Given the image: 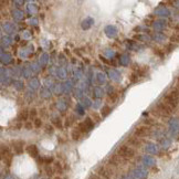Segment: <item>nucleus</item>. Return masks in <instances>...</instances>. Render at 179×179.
Returning <instances> with one entry per match:
<instances>
[{
	"mask_svg": "<svg viewBox=\"0 0 179 179\" xmlns=\"http://www.w3.org/2000/svg\"><path fill=\"white\" fill-rule=\"evenodd\" d=\"M164 103H166L168 106H170L172 109L176 107L179 103L178 90H174V91H172L170 93L166 94L165 96H164Z\"/></svg>",
	"mask_w": 179,
	"mask_h": 179,
	"instance_id": "f257e3e1",
	"label": "nucleus"
},
{
	"mask_svg": "<svg viewBox=\"0 0 179 179\" xmlns=\"http://www.w3.org/2000/svg\"><path fill=\"white\" fill-rule=\"evenodd\" d=\"M117 155L121 156L123 159H129L135 156V151L128 146H121L117 149Z\"/></svg>",
	"mask_w": 179,
	"mask_h": 179,
	"instance_id": "f03ea898",
	"label": "nucleus"
},
{
	"mask_svg": "<svg viewBox=\"0 0 179 179\" xmlns=\"http://www.w3.org/2000/svg\"><path fill=\"white\" fill-rule=\"evenodd\" d=\"M96 172L103 179H111L112 176H113V170L111 169V167H103V166H101V167H99L96 169Z\"/></svg>",
	"mask_w": 179,
	"mask_h": 179,
	"instance_id": "7ed1b4c3",
	"label": "nucleus"
},
{
	"mask_svg": "<svg viewBox=\"0 0 179 179\" xmlns=\"http://www.w3.org/2000/svg\"><path fill=\"white\" fill-rule=\"evenodd\" d=\"M151 130L149 127H147V126H139V127H137L136 130H135V136L138 137V138H140V137H146L148 136V135H151Z\"/></svg>",
	"mask_w": 179,
	"mask_h": 179,
	"instance_id": "20e7f679",
	"label": "nucleus"
},
{
	"mask_svg": "<svg viewBox=\"0 0 179 179\" xmlns=\"http://www.w3.org/2000/svg\"><path fill=\"white\" fill-rule=\"evenodd\" d=\"M14 145V149L17 154H22L23 153V142L21 140H17V142H14L12 143Z\"/></svg>",
	"mask_w": 179,
	"mask_h": 179,
	"instance_id": "39448f33",
	"label": "nucleus"
},
{
	"mask_svg": "<svg viewBox=\"0 0 179 179\" xmlns=\"http://www.w3.org/2000/svg\"><path fill=\"white\" fill-rule=\"evenodd\" d=\"M122 160H123V158L121 157V156L114 155V156H112V157L109 158V164L113 166H118L122 164Z\"/></svg>",
	"mask_w": 179,
	"mask_h": 179,
	"instance_id": "423d86ee",
	"label": "nucleus"
},
{
	"mask_svg": "<svg viewBox=\"0 0 179 179\" xmlns=\"http://www.w3.org/2000/svg\"><path fill=\"white\" fill-rule=\"evenodd\" d=\"M134 176L138 179H144L146 176H147V172L144 170V169H142V168H139V169L134 170Z\"/></svg>",
	"mask_w": 179,
	"mask_h": 179,
	"instance_id": "0eeeda50",
	"label": "nucleus"
},
{
	"mask_svg": "<svg viewBox=\"0 0 179 179\" xmlns=\"http://www.w3.org/2000/svg\"><path fill=\"white\" fill-rule=\"evenodd\" d=\"M128 144L130 146H134V147H139L142 142H140V139L138 137H129Z\"/></svg>",
	"mask_w": 179,
	"mask_h": 179,
	"instance_id": "6e6552de",
	"label": "nucleus"
},
{
	"mask_svg": "<svg viewBox=\"0 0 179 179\" xmlns=\"http://www.w3.org/2000/svg\"><path fill=\"white\" fill-rule=\"evenodd\" d=\"M27 151L29 153V155L32 156V157H36L38 156V148H36V146H34V145L28 146L27 147Z\"/></svg>",
	"mask_w": 179,
	"mask_h": 179,
	"instance_id": "1a4fd4ad",
	"label": "nucleus"
},
{
	"mask_svg": "<svg viewBox=\"0 0 179 179\" xmlns=\"http://www.w3.org/2000/svg\"><path fill=\"white\" fill-rule=\"evenodd\" d=\"M29 117V113L27 109H23L21 111L20 113H19V116H18V118L20 120V121H27Z\"/></svg>",
	"mask_w": 179,
	"mask_h": 179,
	"instance_id": "9d476101",
	"label": "nucleus"
},
{
	"mask_svg": "<svg viewBox=\"0 0 179 179\" xmlns=\"http://www.w3.org/2000/svg\"><path fill=\"white\" fill-rule=\"evenodd\" d=\"M81 132H80L79 129L76 128V129H73L72 130V133H71V135H72V138L74 139V140H79L80 138H81Z\"/></svg>",
	"mask_w": 179,
	"mask_h": 179,
	"instance_id": "9b49d317",
	"label": "nucleus"
},
{
	"mask_svg": "<svg viewBox=\"0 0 179 179\" xmlns=\"http://www.w3.org/2000/svg\"><path fill=\"white\" fill-rule=\"evenodd\" d=\"M144 163H145V165L147 166H154L155 165V159L151 157V156H146L144 158Z\"/></svg>",
	"mask_w": 179,
	"mask_h": 179,
	"instance_id": "f8f14e48",
	"label": "nucleus"
},
{
	"mask_svg": "<svg viewBox=\"0 0 179 179\" xmlns=\"http://www.w3.org/2000/svg\"><path fill=\"white\" fill-rule=\"evenodd\" d=\"M78 129H79L82 134H84V133H87V132H88V128H87V126L85 125V123H80L79 126H78Z\"/></svg>",
	"mask_w": 179,
	"mask_h": 179,
	"instance_id": "ddd939ff",
	"label": "nucleus"
},
{
	"mask_svg": "<svg viewBox=\"0 0 179 179\" xmlns=\"http://www.w3.org/2000/svg\"><path fill=\"white\" fill-rule=\"evenodd\" d=\"M84 123H85V125L87 126L88 130H90V129H92V127H93V122L91 121V118H90V117H87Z\"/></svg>",
	"mask_w": 179,
	"mask_h": 179,
	"instance_id": "4468645a",
	"label": "nucleus"
},
{
	"mask_svg": "<svg viewBox=\"0 0 179 179\" xmlns=\"http://www.w3.org/2000/svg\"><path fill=\"white\" fill-rule=\"evenodd\" d=\"M54 132V128H53V126L50 125V124H48V125H45V133H48V134H52Z\"/></svg>",
	"mask_w": 179,
	"mask_h": 179,
	"instance_id": "2eb2a0df",
	"label": "nucleus"
},
{
	"mask_svg": "<svg viewBox=\"0 0 179 179\" xmlns=\"http://www.w3.org/2000/svg\"><path fill=\"white\" fill-rule=\"evenodd\" d=\"M157 12L160 16H169V11L167 10V9H165V8H163V9H159V10H157Z\"/></svg>",
	"mask_w": 179,
	"mask_h": 179,
	"instance_id": "dca6fc26",
	"label": "nucleus"
},
{
	"mask_svg": "<svg viewBox=\"0 0 179 179\" xmlns=\"http://www.w3.org/2000/svg\"><path fill=\"white\" fill-rule=\"evenodd\" d=\"M54 170L57 172V174H62V167L60 165V163H55V165H54Z\"/></svg>",
	"mask_w": 179,
	"mask_h": 179,
	"instance_id": "f3484780",
	"label": "nucleus"
},
{
	"mask_svg": "<svg viewBox=\"0 0 179 179\" xmlns=\"http://www.w3.org/2000/svg\"><path fill=\"white\" fill-rule=\"evenodd\" d=\"M109 111H111V108L108 107V106H104V107L102 108V114H103V116H107Z\"/></svg>",
	"mask_w": 179,
	"mask_h": 179,
	"instance_id": "a211bd4d",
	"label": "nucleus"
},
{
	"mask_svg": "<svg viewBox=\"0 0 179 179\" xmlns=\"http://www.w3.org/2000/svg\"><path fill=\"white\" fill-rule=\"evenodd\" d=\"M44 169H45V172H47L48 176H52V175H53V169L51 168L50 166H45Z\"/></svg>",
	"mask_w": 179,
	"mask_h": 179,
	"instance_id": "6ab92c4d",
	"label": "nucleus"
},
{
	"mask_svg": "<svg viewBox=\"0 0 179 179\" xmlns=\"http://www.w3.org/2000/svg\"><path fill=\"white\" fill-rule=\"evenodd\" d=\"M41 125H42V121L39 120V118H36L34 120V126H36V128H39V127H41Z\"/></svg>",
	"mask_w": 179,
	"mask_h": 179,
	"instance_id": "aec40b11",
	"label": "nucleus"
},
{
	"mask_svg": "<svg viewBox=\"0 0 179 179\" xmlns=\"http://www.w3.org/2000/svg\"><path fill=\"white\" fill-rule=\"evenodd\" d=\"M172 42H179V34H174V36L170 38Z\"/></svg>",
	"mask_w": 179,
	"mask_h": 179,
	"instance_id": "412c9836",
	"label": "nucleus"
},
{
	"mask_svg": "<svg viewBox=\"0 0 179 179\" xmlns=\"http://www.w3.org/2000/svg\"><path fill=\"white\" fill-rule=\"evenodd\" d=\"M30 116H31V118H32V117L34 118V117L36 116V108H32V109L30 111Z\"/></svg>",
	"mask_w": 179,
	"mask_h": 179,
	"instance_id": "4be33fe9",
	"label": "nucleus"
},
{
	"mask_svg": "<svg viewBox=\"0 0 179 179\" xmlns=\"http://www.w3.org/2000/svg\"><path fill=\"white\" fill-rule=\"evenodd\" d=\"M24 128L31 129V128H32V123H31V122H27L26 124H24Z\"/></svg>",
	"mask_w": 179,
	"mask_h": 179,
	"instance_id": "5701e85b",
	"label": "nucleus"
},
{
	"mask_svg": "<svg viewBox=\"0 0 179 179\" xmlns=\"http://www.w3.org/2000/svg\"><path fill=\"white\" fill-rule=\"evenodd\" d=\"M93 118H95V121H96L97 123H99L101 121V117L97 114H96V113H94V114H93Z\"/></svg>",
	"mask_w": 179,
	"mask_h": 179,
	"instance_id": "b1692460",
	"label": "nucleus"
},
{
	"mask_svg": "<svg viewBox=\"0 0 179 179\" xmlns=\"http://www.w3.org/2000/svg\"><path fill=\"white\" fill-rule=\"evenodd\" d=\"M137 79H138V76H136L135 74H132V78H130V81H132V82H136Z\"/></svg>",
	"mask_w": 179,
	"mask_h": 179,
	"instance_id": "393cba45",
	"label": "nucleus"
},
{
	"mask_svg": "<svg viewBox=\"0 0 179 179\" xmlns=\"http://www.w3.org/2000/svg\"><path fill=\"white\" fill-rule=\"evenodd\" d=\"M172 48H174L172 45H168V47H167V51H168V52H170V51H172Z\"/></svg>",
	"mask_w": 179,
	"mask_h": 179,
	"instance_id": "a878e982",
	"label": "nucleus"
},
{
	"mask_svg": "<svg viewBox=\"0 0 179 179\" xmlns=\"http://www.w3.org/2000/svg\"><path fill=\"white\" fill-rule=\"evenodd\" d=\"M176 30H177V31L179 32V26H176Z\"/></svg>",
	"mask_w": 179,
	"mask_h": 179,
	"instance_id": "bb28decb",
	"label": "nucleus"
},
{
	"mask_svg": "<svg viewBox=\"0 0 179 179\" xmlns=\"http://www.w3.org/2000/svg\"><path fill=\"white\" fill-rule=\"evenodd\" d=\"M124 179H132V178H129V177H124Z\"/></svg>",
	"mask_w": 179,
	"mask_h": 179,
	"instance_id": "cd10ccee",
	"label": "nucleus"
},
{
	"mask_svg": "<svg viewBox=\"0 0 179 179\" xmlns=\"http://www.w3.org/2000/svg\"><path fill=\"white\" fill-rule=\"evenodd\" d=\"M54 179H62V178H60V177H55Z\"/></svg>",
	"mask_w": 179,
	"mask_h": 179,
	"instance_id": "c85d7f7f",
	"label": "nucleus"
}]
</instances>
